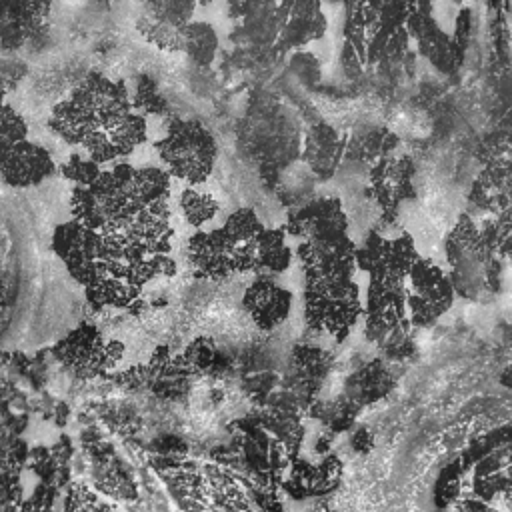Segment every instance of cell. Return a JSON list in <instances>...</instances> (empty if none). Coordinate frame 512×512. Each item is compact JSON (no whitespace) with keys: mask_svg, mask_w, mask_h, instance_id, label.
<instances>
[{"mask_svg":"<svg viewBox=\"0 0 512 512\" xmlns=\"http://www.w3.org/2000/svg\"><path fill=\"white\" fill-rule=\"evenodd\" d=\"M48 128L70 146H80L100 166L130 156L146 140V120L134 110L124 82L90 72L54 104Z\"/></svg>","mask_w":512,"mask_h":512,"instance_id":"cell-1","label":"cell"},{"mask_svg":"<svg viewBox=\"0 0 512 512\" xmlns=\"http://www.w3.org/2000/svg\"><path fill=\"white\" fill-rule=\"evenodd\" d=\"M156 148L166 172L190 186H198L210 176L218 156L214 134L198 120H174Z\"/></svg>","mask_w":512,"mask_h":512,"instance_id":"cell-2","label":"cell"},{"mask_svg":"<svg viewBox=\"0 0 512 512\" xmlns=\"http://www.w3.org/2000/svg\"><path fill=\"white\" fill-rule=\"evenodd\" d=\"M54 172L52 154L28 138L0 150V180L12 188L38 186Z\"/></svg>","mask_w":512,"mask_h":512,"instance_id":"cell-3","label":"cell"},{"mask_svg":"<svg viewBox=\"0 0 512 512\" xmlns=\"http://www.w3.org/2000/svg\"><path fill=\"white\" fill-rule=\"evenodd\" d=\"M184 26L186 24H176L168 22L150 14H142L138 20V32L154 46L162 50H182L184 44Z\"/></svg>","mask_w":512,"mask_h":512,"instance_id":"cell-4","label":"cell"},{"mask_svg":"<svg viewBox=\"0 0 512 512\" xmlns=\"http://www.w3.org/2000/svg\"><path fill=\"white\" fill-rule=\"evenodd\" d=\"M218 48V38L214 30L204 22H188L184 26V44L182 52H186L194 62L208 64Z\"/></svg>","mask_w":512,"mask_h":512,"instance_id":"cell-5","label":"cell"},{"mask_svg":"<svg viewBox=\"0 0 512 512\" xmlns=\"http://www.w3.org/2000/svg\"><path fill=\"white\" fill-rule=\"evenodd\" d=\"M38 18L32 14H0V48L4 52L18 50L34 34Z\"/></svg>","mask_w":512,"mask_h":512,"instance_id":"cell-6","label":"cell"},{"mask_svg":"<svg viewBox=\"0 0 512 512\" xmlns=\"http://www.w3.org/2000/svg\"><path fill=\"white\" fill-rule=\"evenodd\" d=\"M180 208L190 224L202 226L204 222L214 218V214L218 212V202L210 192L198 190L196 186H188L182 190Z\"/></svg>","mask_w":512,"mask_h":512,"instance_id":"cell-7","label":"cell"},{"mask_svg":"<svg viewBox=\"0 0 512 512\" xmlns=\"http://www.w3.org/2000/svg\"><path fill=\"white\" fill-rule=\"evenodd\" d=\"M62 178L70 180L74 186H88L100 174V164L94 162L84 152H72L60 166H56Z\"/></svg>","mask_w":512,"mask_h":512,"instance_id":"cell-8","label":"cell"},{"mask_svg":"<svg viewBox=\"0 0 512 512\" xmlns=\"http://www.w3.org/2000/svg\"><path fill=\"white\" fill-rule=\"evenodd\" d=\"M26 138H28L26 118L10 102L0 100V150Z\"/></svg>","mask_w":512,"mask_h":512,"instance_id":"cell-9","label":"cell"},{"mask_svg":"<svg viewBox=\"0 0 512 512\" xmlns=\"http://www.w3.org/2000/svg\"><path fill=\"white\" fill-rule=\"evenodd\" d=\"M194 2L196 0H146V14L176 24H188Z\"/></svg>","mask_w":512,"mask_h":512,"instance_id":"cell-10","label":"cell"},{"mask_svg":"<svg viewBox=\"0 0 512 512\" xmlns=\"http://www.w3.org/2000/svg\"><path fill=\"white\" fill-rule=\"evenodd\" d=\"M28 460V446L20 438H0V470L20 474Z\"/></svg>","mask_w":512,"mask_h":512,"instance_id":"cell-11","label":"cell"},{"mask_svg":"<svg viewBox=\"0 0 512 512\" xmlns=\"http://www.w3.org/2000/svg\"><path fill=\"white\" fill-rule=\"evenodd\" d=\"M24 72H26V66L22 68V62L0 54V100H6V96L16 88Z\"/></svg>","mask_w":512,"mask_h":512,"instance_id":"cell-12","label":"cell"},{"mask_svg":"<svg viewBox=\"0 0 512 512\" xmlns=\"http://www.w3.org/2000/svg\"><path fill=\"white\" fill-rule=\"evenodd\" d=\"M20 498H22L20 474L0 470V506L20 504Z\"/></svg>","mask_w":512,"mask_h":512,"instance_id":"cell-13","label":"cell"}]
</instances>
